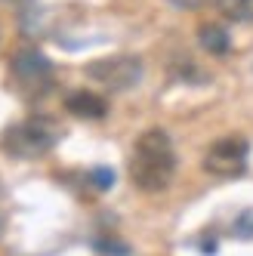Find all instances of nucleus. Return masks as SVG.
Segmentation results:
<instances>
[{
  "mask_svg": "<svg viewBox=\"0 0 253 256\" xmlns=\"http://www.w3.org/2000/svg\"><path fill=\"white\" fill-rule=\"evenodd\" d=\"M176 173V152L173 142L164 130H146L136 145H133V158H130V179L139 192H164Z\"/></svg>",
  "mask_w": 253,
  "mask_h": 256,
  "instance_id": "nucleus-1",
  "label": "nucleus"
},
{
  "mask_svg": "<svg viewBox=\"0 0 253 256\" xmlns=\"http://www.w3.org/2000/svg\"><path fill=\"white\" fill-rule=\"evenodd\" d=\"M59 139V130L52 126L50 118H31L22 124H12L4 130V152L12 158H22V160H34V158H44Z\"/></svg>",
  "mask_w": 253,
  "mask_h": 256,
  "instance_id": "nucleus-2",
  "label": "nucleus"
},
{
  "mask_svg": "<svg viewBox=\"0 0 253 256\" xmlns=\"http://www.w3.org/2000/svg\"><path fill=\"white\" fill-rule=\"evenodd\" d=\"M86 78L96 80L99 86L120 93V90H130L142 80V59L130 56V52H118V56H102L86 62Z\"/></svg>",
  "mask_w": 253,
  "mask_h": 256,
  "instance_id": "nucleus-3",
  "label": "nucleus"
},
{
  "mask_svg": "<svg viewBox=\"0 0 253 256\" xmlns=\"http://www.w3.org/2000/svg\"><path fill=\"white\" fill-rule=\"evenodd\" d=\"M10 71H12L16 86L25 96H44L52 86V65L40 50H31V46L19 50L10 62Z\"/></svg>",
  "mask_w": 253,
  "mask_h": 256,
  "instance_id": "nucleus-4",
  "label": "nucleus"
},
{
  "mask_svg": "<svg viewBox=\"0 0 253 256\" xmlns=\"http://www.w3.org/2000/svg\"><path fill=\"white\" fill-rule=\"evenodd\" d=\"M247 154H250L247 139H241V136L216 139L204 154V170L213 173V176H222V179L241 176L244 167H247Z\"/></svg>",
  "mask_w": 253,
  "mask_h": 256,
  "instance_id": "nucleus-5",
  "label": "nucleus"
},
{
  "mask_svg": "<svg viewBox=\"0 0 253 256\" xmlns=\"http://www.w3.org/2000/svg\"><path fill=\"white\" fill-rule=\"evenodd\" d=\"M65 112L80 120H102L108 114V102L96 93H90V90H74V93L65 96Z\"/></svg>",
  "mask_w": 253,
  "mask_h": 256,
  "instance_id": "nucleus-6",
  "label": "nucleus"
},
{
  "mask_svg": "<svg viewBox=\"0 0 253 256\" xmlns=\"http://www.w3.org/2000/svg\"><path fill=\"white\" fill-rule=\"evenodd\" d=\"M198 44H201V50H207L210 56H228V50H232V38H228V31L226 25L220 22H204L201 28H198Z\"/></svg>",
  "mask_w": 253,
  "mask_h": 256,
  "instance_id": "nucleus-7",
  "label": "nucleus"
},
{
  "mask_svg": "<svg viewBox=\"0 0 253 256\" xmlns=\"http://www.w3.org/2000/svg\"><path fill=\"white\" fill-rule=\"evenodd\" d=\"M216 10L228 22H253V0H216Z\"/></svg>",
  "mask_w": 253,
  "mask_h": 256,
  "instance_id": "nucleus-8",
  "label": "nucleus"
},
{
  "mask_svg": "<svg viewBox=\"0 0 253 256\" xmlns=\"http://www.w3.org/2000/svg\"><path fill=\"white\" fill-rule=\"evenodd\" d=\"M167 4L173 10H182V12H194V10H204L210 4H216V0H167Z\"/></svg>",
  "mask_w": 253,
  "mask_h": 256,
  "instance_id": "nucleus-9",
  "label": "nucleus"
},
{
  "mask_svg": "<svg viewBox=\"0 0 253 256\" xmlns=\"http://www.w3.org/2000/svg\"><path fill=\"white\" fill-rule=\"evenodd\" d=\"M234 234H238V238H253V210H247V213L238 216V222H234Z\"/></svg>",
  "mask_w": 253,
  "mask_h": 256,
  "instance_id": "nucleus-10",
  "label": "nucleus"
},
{
  "mask_svg": "<svg viewBox=\"0 0 253 256\" xmlns=\"http://www.w3.org/2000/svg\"><path fill=\"white\" fill-rule=\"evenodd\" d=\"M90 179H93L99 188H108V186L114 182V173H112V170H105V167H96L93 173H90Z\"/></svg>",
  "mask_w": 253,
  "mask_h": 256,
  "instance_id": "nucleus-11",
  "label": "nucleus"
},
{
  "mask_svg": "<svg viewBox=\"0 0 253 256\" xmlns=\"http://www.w3.org/2000/svg\"><path fill=\"white\" fill-rule=\"evenodd\" d=\"M0 4H25V0H0Z\"/></svg>",
  "mask_w": 253,
  "mask_h": 256,
  "instance_id": "nucleus-12",
  "label": "nucleus"
}]
</instances>
